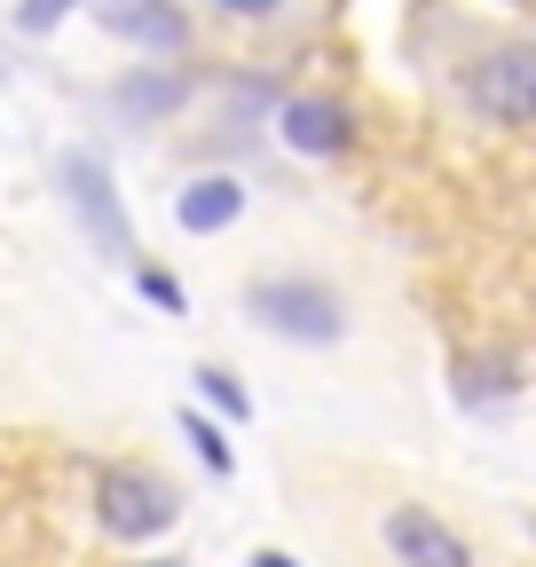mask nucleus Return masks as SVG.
Returning a JSON list of instances; mask_svg holds the SVG:
<instances>
[{
	"instance_id": "nucleus-1",
	"label": "nucleus",
	"mask_w": 536,
	"mask_h": 567,
	"mask_svg": "<svg viewBox=\"0 0 536 567\" xmlns=\"http://www.w3.org/2000/svg\"><path fill=\"white\" fill-rule=\"evenodd\" d=\"M245 316L260 331H277V339H300V347H340L348 339L340 292L316 284V276H260L252 292H245Z\"/></svg>"
},
{
	"instance_id": "nucleus-2",
	"label": "nucleus",
	"mask_w": 536,
	"mask_h": 567,
	"mask_svg": "<svg viewBox=\"0 0 536 567\" xmlns=\"http://www.w3.org/2000/svg\"><path fill=\"white\" fill-rule=\"evenodd\" d=\"M95 520H103V536H118V544H151V536H166V528L182 520V496H174L151 465H103V481H95Z\"/></svg>"
},
{
	"instance_id": "nucleus-3",
	"label": "nucleus",
	"mask_w": 536,
	"mask_h": 567,
	"mask_svg": "<svg viewBox=\"0 0 536 567\" xmlns=\"http://www.w3.org/2000/svg\"><path fill=\"white\" fill-rule=\"evenodd\" d=\"M63 197H72V213H80V229L111 252V260H143L134 252V221H126V205H118V182H111V166L103 158H87V151H72L63 158Z\"/></svg>"
},
{
	"instance_id": "nucleus-4",
	"label": "nucleus",
	"mask_w": 536,
	"mask_h": 567,
	"mask_svg": "<svg viewBox=\"0 0 536 567\" xmlns=\"http://www.w3.org/2000/svg\"><path fill=\"white\" fill-rule=\"evenodd\" d=\"M465 95H474L489 118L505 126H528L536 118V48H497L474 63V80H465Z\"/></svg>"
},
{
	"instance_id": "nucleus-5",
	"label": "nucleus",
	"mask_w": 536,
	"mask_h": 567,
	"mask_svg": "<svg viewBox=\"0 0 536 567\" xmlns=\"http://www.w3.org/2000/svg\"><path fill=\"white\" fill-rule=\"evenodd\" d=\"M379 536H386V551H394L402 567H474V551H465V536H457L450 520H434L426 505H394Z\"/></svg>"
},
{
	"instance_id": "nucleus-6",
	"label": "nucleus",
	"mask_w": 536,
	"mask_h": 567,
	"mask_svg": "<svg viewBox=\"0 0 536 567\" xmlns=\"http://www.w3.org/2000/svg\"><path fill=\"white\" fill-rule=\"evenodd\" d=\"M277 134L292 142L300 158H340V151H355V118H348V103H331V95H292L285 118H277Z\"/></svg>"
},
{
	"instance_id": "nucleus-7",
	"label": "nucleus",
	"mask_w": 536,
	"mask_h": 567,
	"mask_svg": "<svg viewBox=\"0 0 536 567\" xmlns=\"http://www.w3.org/2000/svg\"><path fill=\"white\" fill-rule=\"evenodd\" d=\"M95 17H103L118 40H134V48H158V55H174V48L189 40V24H182V9H174V0H95Z\"/></svg>"
},
{
	"instance_id": "nucleus-8",
	"label": "nucleus",
	"mask_w": 536,
	"mask_h": 567,
	"mask_svg": "<svg viewBox=\"0 0 536 567\" xmlns=\"http://www.w3.org/2000/svg\"><path fill=\"white\" fill-rule=\"evenodd\" d=\"M237 213H245V182H237V174H206V182H189V189H182L174 221H182L189 237H221Z\"/></svg>"
},
{
	"instance_id": "nucleus-9",
	"label": "nucleus",
	"mask_w": 536,
	"mask_h": 567,
	"mask_svg": "<svg viewBox=\"0 0 536 567\" xmlns=\"http://www.w3.org/2000/svg\"><path fill=\"white\" fill-rule=\"evenodd\" d=\"M189 379H197V394H206V402H214V410H229V417H237V425H245V417H252V394H245V386H237V379H229V371H221V363H197V371H189Z\"/></svg>"
},
{
	"instance_id": "nucleus-10",
	"label": "nucleus",
	"mask_w": 536,
	"mask_h": 567,
	"mask_svg": "<svg viewBox=\"0 0 536 567\" xmlns=\"http://www.w3.org/2000/svg\"><path fill=\"white\" fill-rule=\"evenodd\" d=\"M182 434H189V450H197V457H206V473H221V481H229V442H221V425H206V417L189 410V417H182Z\"/></svg>"
},
{
	"instance_id": "nucleus-11",
	"label": "nucleus",
	"mask_w": 536,
	"mask_h": 567,
	"mask_svg": "<svg viewBox=\"0 0 536 567\" xmlns=\"http://www.w3.org/2000/svg\"><path fill=\"white\" fill-rule=\"evenodd\" d=\"M134 284H143V300H158L166 316H182V308H189V292H182L166 268H151V260H134Z\"/></svg>"
},
{
	"instance_id": "nucleus-12",
	"label": "nucleus",
	"mask_w": 536,
	"mask_h": 567,
	"mask_svg": "<svg viewBox=\"0 0 536 567\" xmlns=\"http://www.w3.org/2000/svg\"><path fill=\"white\" fill-rule=\"evenodd\" d=\"M174 95H182V80H134V87H126V95H118V103H126V111H134V118H151V111H166V103H174Z\"/></svg>"
},
{
	"instance_id": "nucleus-13",
	"label": "nucleus",
	"mask_w": 536,
	"mask_h": 567,
	"mask_svg": "<svg viewBox=\"0 0 536 567\" xmlns=\"http://www.w3.org/2000/svg\"><path fill=\"white\" fill-rule=\"evenodd\" d=\"M63 9H72V0H24V9H17V32H48Z\"/></svg>"
},
{
	"instance_id": "nucleus-14",
	"label": "nucleus",
	"mask_w": 536,
	"mask_h": 567,
	"mask_svg": "<svg viewBox=\"0 0 536 567\" xmlns=\"http://www.w3.org/2000/svg\"><path fill=\"white\" fill-rule=\"evenodd\" d=\"M252 567H300L292 551H252Z\"/></svg>"
},
{
	"instance_id": "nucleus-15",
	"label": "nucleus",
	"mask_w": 536,
	"mask_h": 567,
	"mask_svg": "<svg viewBox=\"0 0 536 567\" xmlns=\"http://www.w3.org/2000/svg\"><path fill=\"white\" fill-rule=\"evenodd\" d=\"M221 9H268V0H221Z\"/></svg>"
},
{
	"instance_id": "nucleus-16",
	"label": "nucleus",
	"mask_w": 536,
	"mask_h": 567,
	"mask_svg": "<svg viewBox=\"0 0 536 567\" xmlns=\"http://www.w3.org/2000/svg\"><path fill=\"white\" fill-rule=\"evenodd\" d=\"M143 567H182V559H143Z\"/></svg>"
}]
</instances>
